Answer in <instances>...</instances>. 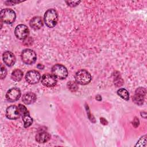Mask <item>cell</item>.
Listing matches in <instances>:
<instances>
[{
	"label": "cell",
	"instance_id": "cell-1",
	"mask_svg": "<svg viewBox=\"0 0 147 147\" xmlns=\"http://www.w3.org/2000/svg\"><path fill=\"white\" fill-rule=\"evenodd\" d=\"M44 21L48 28H53L58 21V14L53 9H49L46 11L44 16Z\"/></svg>",
	"mask_w": 147,
	"mask_h": 147
},
{
	"label": "cell",
	"instance_id": "cell-2",
	"mask_svg": "<svg viewBox=\"0 0 147 147\" xmlns=\"http://www.w3.org/2000/svg\"><path fill=\"white\" fill-rule=\"evenodd\" d=\"M76 82L80 85H86L91 80V74L85 69H80L77 71L75 75Z\"/></svg>",
	"mask_w": 147,
	"mask_h": 147
},
{
	"label": "cell",
	"instance_id": "cell-3",
	"mask_svg": "<svg viewBox=\"0 0 147 147\" xmlns=\"http://www.w3.org/2000/svg\"><path fill=\"white\" fill-rule=\"evenodd\" d=\"M21 57L23 63L28 65H31L36 62L37 55L34 51L30 49H26L22 51Z\"/></svg>",
	"mask_w": 147,
	"mask_h": 147
},
{
	"label": "cell",
	"instance_id": "cell-4",
	"mask_svg": "<svg viewBox=\"0 0 147 147\" xmlns=\"http://www.w3.org/2000/svg\"><path fill=\"white\" fill-rule=\"evenodd\" d=\"M16 15L14 10L10 9H3L1 11V21L7 24L13 23L16 20Z\"/></svg>",
	"mask_w": 147,
	"mask_h": 147
},
{
	"label": "cell",
	"instance_id": "cell-5",
	"mask_svg": "<svg viewBox=\"0 0 147 147\" xmlns=\"http://www.w3.org/2000/svg\"><path fill=\"white\" fill-rule=\"evenodd\" d=\"M52 74L57 79L63 80L67 77L68 70L63 65L56 64L52 68Z\"/></svg>",
	"mask_w": 147,
	"mask_h": 147
},
{
	"label": "cell",
	"instance_id": "cell-6",
	"mask_svg": "<svg viewBox=\"0 0 147 147\" xmlns=\"http://www.w3.org/2000/svg\"><path fill=\"white\" fill-rule=\"evenodd\" d=\"M14 34L17 38L24 40L29 36V30L28 26L25 25L20 24L16 27Z\"/></svg>",
	"mask_w": 147,
	"mask_h": 147
},
{
	"label": "cell",
	"instance_id": "cell-7",
	"mask_svg": "<svg viewBox=\"0 0 147 147\" xmlns=\"http://www.w3.org/2000/svg\"><path fill=\"white\" fill-rule=\"evenodd\" d=\"M42 84L47 87H54L57 83V78L50 74H45L43 75L41 78Z\"/></svg>",
	"mask_w": 147,
	"mask_h": 147
},
{
	"label": "cell",
	"instance_id": "cell-8",
	"mask_svg": "<svg viewBox=\"0 0 147 147\" xmlns=\"http://www.w3.org/2000/svg\"><path fill=\"white\" fill-rule=\"evenodd\" d=\"M40 79L41 75L40 73L36 70L29 71L25 75L26 81L30 84H34L38 83Z\"/></svg>",
	"mask_w": 147,
	"mask_h": 147
},
{
	"label": "cell",
	"instance_id": "cell-9",
	"mask_svg": "<svg viewBox=\"0 0 147 147\" xmlns=\"http://www.w3.org/2000/svg\"><path fill=\"white\" fill-rule=\"evenodd\" d=\"M21 92L18 88H12L9 90L6 94V99L10 102H13L18 100L20 98Z\"/></svg>",
	"mask_w": 147,
	"mask_h": 147
},
{
	"label": "cell",
	"instance_id": "cell-10",
	"mask_svg": "<svg viewBox=\"0 0 147 147\" xmlns=\"http://www.w3.org/2000/svg\"><path fill=\"white\" fill-rule=\"evenodd\" d=\"M145 94L146 90L143 87H139L136 90L135 94L133 98V102L138 105H142L144 102Z\"/></svg>",
	"mask_w": 147,
	"mask_h": 147
},
{
	"label": "cell",
	"instance_id": "cell-11",
	"mask_svg": "<svg viewBox=\"0 0 147 147\" xmlns=\"http://www.w3.org/2000/svg\"><path fill=\"white\" fill-rule=\"evenodd\" d=\"M21 114L18 108L16 105L9 106L6 110V116L9 119H16L20 117Z\"/></svg>",
	"mask_w": 147,
	"mask_h": 147
},
{
	"label": "cell",
	"instance_id": "cell-12",
	"mask_svg": "<svg viewBox=\"0 0 147 147\" xmlns=\"http://www.w3.org/2000/svg\"><path fill=\"white\" fill-rule=\"evenodd\" d=\"M4 63L8 67L13 66L16 62V57L14 54L10 51H6L2 56Z\"/></svg>",
	"mask_w": 147,
	"mask_h": 147
},
{
	"label": "cell",
	"instance_id": "cell-13",
	"mask_svg": "<svg viewBox=\"0 0 147 147\" xmlns=\"http://www.w3.org/2000/svg\"><path fill=\"white\" fill-rule=\"evenodd\" d=\"M51 139V135L49 133L45 131L38 132L36 135V141L40 144H43L48 142Z\"/></svg>",
	"mask_w": 147,
	"mask_h": 147
},
{
	"label": "cell",
	"instance_id": "cell-14",
	"mask_svg": "<svg viewBox=\"0 0 147 147\" xmlns=\"http://www.w3.org/2000/svg\"><path fill=\"white\" fill-rule=\"evenodd\" d=\"M29 25L32 29L34 30H38L42 27L43 22L40 17L36 16L34 17L30 20L29 22Z\"/></svg>",
	"mask_w": 147,
	"mask_h": 147
},
{
	"label": "cell",
	"instance_id": "cell-15",
	"mask_svg": "<svg viewBox=\"0 0 147 147\" xmlns=\"http://www.w3.org/2000/svg\"><path fill=\"white\" fill-rule=\"evenodd\" d=\"M23 102L26 105H30L33 103L36 100V95L35 94L28 92L24 94L22 97Z\"/></svg>",
	"mask_w": 147,
	"mask_h": 147
},
{
	"label": "cell",
	"instance_id": "cell-16",
	"mask_svg": "<svg viewBox=\"0 0 147 147\" xmlns=\"http://www.w3.org/2000/svg\"><path fill=\"white\" fill-rule=\"evenodd\" d=\"M22 118L24 121V126L25 127H28L32 124L33 119L30 117L28 111L22 115Z\"/></svg>",
	"mask_w": 147,
	"mask_h": 147
},
{
	"label": "cell",
	"instance_id": "cell-17",
	"mask_svg": "<svg viewBox=\"0 0 147 147\" xmlns=\"http://www.w3.org/2000/svg\"><path fill=\"white\" fill-rule=\"evenodd\" d=\"M23 72L21 70L19 69H16L14 70L11 75V78L12 80L16 81V82H19L21 80V79L23 78Z\"/></svg>",
	"mask_w": 147,
	"mask_h": 147
},
{
	"label": "cell",
	"instance_id": "cell-18",
	"mask_svg": "<svg viewBox=\"0 0 147 147\" xmlns=\"http://www.w3.org/2000/svg\"><path fill=\"white\" fill-rule=\"evenodd\" d=\"M117 94L121 98H122V99L126 100H128L129 99V94L125 88H119L117 91Z\"/></svg>",
	"mask_w": 147,
	"mask_h": 147
},
{
	"label": "cell",
	"instance_id": "cell-19",
	"mask_svg": "<svg viewBox=\"0 0 147 147\" xmlns=\"http://www.w3.org/2000/svg\"><path fill=\"white\" fill-rule=\"evenodd\" d=\"M78 83L76 82H72V81H70L68 82L67 83V87L72 92H75L76 91H77V90L78 89Z\"/></svg>",
	"mask_w": 147,
	"mask_h": 147
},
{
	"label": "cell",
	"instance_id": "cell-20",
	"mask_svg": "<svg viewBox=\"0 0 147 147\" xmlns=\"http://www.w3.org/2000/svg\"><path fill=\"white\" fill-rule=\"evenodd\" d=\"M18 110L20 111L21 115H22L23 114H24L25 113L28 111V110H27L26 107L22 104H19L18 106Z\"/></svg>",
	"mask_w": 147,
	"mask_h": 147
},
{
	"label": "cell",
	"instance_id": "cell-21",
	"mask_svg": "<svg viewBox=\"0 0 147 147\" xmlns=\"http://www.w3.org/2000/svg\"><path fill=\"white\" fill-rule=\"evenodd\" d=\"M7 75V71L5 67L1 66V79H4Z\"/></svg>",
	"mask_w": 147,
	"mask_h": 147
},
{
	"label": "cell",
	"instance_id": "cell-22",
	"mask_svg": "<svg viewBox=\"0 0 147 147\" xmlns=\"http://www.w3.org/2000/svg\"><path fill=\"white\" fill-rule=\"evenodd\" d=\"M80 2V1H69V2H66V3L68 4V6H71V7H75L79 5V3Z\"/></svg>",
	"mask_w": 147,
	"mask_h": 147
},
{
	"label": "cell",
	"instance_id": "cell-23",
	"mask_svg": "<svg viewBox=\"0 0 147 147\" xmlns=\"http://www.w3.org/2000/svg\"><path fill=\"white\" fill-rule=\"evenodd\" d=\"M44 66L42 65H41V64H38L37 65V68H38L40 69H42L44 68Z\"/></svg>",
	"mask_w": 147,
	"mask_h": 147
}]
</instances>
